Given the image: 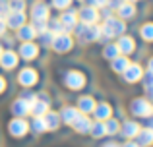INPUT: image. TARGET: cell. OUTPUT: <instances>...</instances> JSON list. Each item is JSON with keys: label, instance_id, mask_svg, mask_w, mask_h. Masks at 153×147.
<instances>
[{"label": "cell", "instance_id": "6da1fadb", "mask_svg": "<svg viewBox=\"0 0 153 147\" xmlns=\"http://www.w3.org/2000/svg\"><path fill=\"white\" fill-rule=\"evenodd\" d=\"M76 35L82 43H87V41H97L101 37V27L95 25V23H76Z\"/></svg>", "mask_w": 153, "mask_h": 147}, {"label": "cell", "instance_id": "7a4b0ae2", "mask_svg": "<svg viewBox=\"0 0 153 147\" xmlns=\"http://www.w3.org/2000/svg\"><path fill=\"white\" fill-rule=\"evenodd\" d=\"M124 29H126V25H124V19L120 18H107L105 19V25L101 27V35H105V37H114V35H122Z\"/></svg>", "mask_w": 153, "mask_h": 147}, {"label": "cell", "instance_id": "3957f363", "mask_svg": "<svg viewBox=\"0 0 153 147\" xmlns=\"http://www.w3.org/2000/svg\"><path fill=\"white\" fill-rule=\"evenodd\" d=\"M132 114H136V116H151L153 114V105L149 101H146V99H136V101H132V106H130Z\"/></svg>", "mask_w": 153, "mask_h": 147}, {"label": "cell", "instance_id": "277c9868", "mask_svg": "<svg viewBox=\"0 0 153 147\" xmlns=\"http://www.w3.org/2000/svg\"><path fill=\"white\" fill-rule=\"evenodd\" d=\"M52 49L56 52H66V50L72 49V37L66 33H60V35H54V41H52Z\"/></svg>", "mask_w": 153, "mask_h": 147}, {"label": "cell", "instance_id": "5b68a950", "mask_svg": "<svg viewBox=\"0 0 153 147\" xmlns=\"http://www.w3.org/2000/svg\"><path fill=\"white\" fill-rule=\"evenodd\" d=\"M66 85L70 87V89H82V87L85 85V75L82 72L72 70V72L66 74Z\"/></svg>", "mask_w": 153, "mask_h": 147}, {"label": "cell", "instance_id": "8992f818", "mask_svg": "<svg viewBox=\"0 0 153 147\" xmlns=\"http://www.w3.org/2000/svg\"><path fill=\"white\" fill-rule=\"evenodd\" d=\"M4 23H6V27L19 29V27L25 23V14H23V12H10V14L4 18Z\"/></svg>", "mask_w": 153, "mask_h": 147}, {"label": "cell", "instance_id": "52a82bcc", "mask_svg": "<svg viewBox=\"0 0 153 147\" xmlns=\"http://www.w3.org/2000/svg\"><path fill=\"white\" fill-rule=\"evenodd\" d=\"M49 6H47L45 2H37L33 8H31V18H33V21H47L49 19Z\"/></svg>", "mask_w": 153, "mask_h": 147}, {"label": "cell", "instance_id": "ba28073f", "mask_svg": "<svg viewBox=\"0 0 153 147\" xmlns=\"http://www.w3.org/2000/svg\"><path fill=\"white\" fill-rule=\"evenodd\" d=\"M79 19H82V23H95L99 19L97 8H93V6L82 8V10H79Z\"/></svg>", "mask_w": 153, "mask_h": 147}, {"label": "cell", "instance_id": "9c48e42d", "mask_svg": "<svg viewBox=\"0 0 153 147\" xmlns=\"http://www.w3.org/2000/svg\"><path fill=\"white\" fill-rule=\"evenodd\" d=\"M124 78H126V81H130V83H134V81H138V79H142V68H140L138 64H128V68L124 70Z\"/></svg>", "mask_w": 153, "mask_h": 147}, {"label": "cell", "instance_id": "30bf717a", "mask_svg": "<svg viewBox=\"0 0 153 147\" xmlns=\"http://www.w3.org/2000/svg\"><path fill=\"white\" fill-rule=\"evenodd\" d=\"M10 134L12 136H16V137H22L23 134L27 132V122L25 120H22V118H16V120H12L10 122Z\"/></svg>", "mask_w": 153, "mask_h": 147}, {"label": "cell", "instance_id": "8fae6325", "mask_svg": "<svg viewBox=\"0 0 153 147\" xmlns=\"http://www.w3.org/2000/svg\"><path fill=\"white\" fill-rule=\"evenodd\" d=\"M35 81H37V72H35V70L25 68V70H22V72H19V83H22V85L31 87Z\"/></svg>", "mask_w": 153, "mask_h": 147}, {"label": "cell", "instance_id": "7c38bea8", "mask_svg": "<svg viewBox=\"0 0 153 147\" xmlns=\"http://www.w3.org/2000/svg\"><path fill=\"white\" fill-rule=\"evenodd\" d=\"M12 110H14V114H18V116H25L31 110V103L25 101V99H18V101L14 103V106H12Z\"/></svg>", "mask_w": 153, "mask_h": 147}, {"label": "cell", "instance_id": "4fadbf2b", "mask_svg": "<svg viewBox=\"0 0 153 147\" xmlns=\"http://www.w3.org/2000/svg\"><path fill=\"white\" fill-rule=\"evenodd\" d=\"M93 112H95V118L103 122V120H107V118H111L112 110H111V106H108L107 103H99V105H95Z\"/></svg>", "mask_w": 153, "mask_h": 147}, {"label": "cell", "instance_id": "5bb4252c", "mask_svg": "<svg viewBox=\"0 0 153 147\" xmlns=\"http://www.w3.org/2000/svg\"><path fill=\"white\" fill-rule=\"evenodd\" d=\"M19 54H22V58H25V60H31V58L37 56V45H33L31 41L23 43L22 49H19Z\"/></svg>", "mask_w": 153, "mask_h": 147}, {"label": "cell", "instance_id": "9a60e30c", "mask_svg": "<svg viewBox=\"0 0 153 147\" xmlns=\"http://www.w3.org/2000/svg\"><path fill=\"white\" fill-rule=\"evenodd\" d=\"M60 23L64 25V29H72V27H76V23H78V16H76V12H64V14L60 16Z\"/></svg>", "mask_w": 153, "mask_h": 147}, {"label": "cell", "instance_id": "2e32d148", "mask_svg": "<svg viewBox=\"0 0 153 147\" xmlns=\"http://www.w3.org/2000/svg\"><path fill=\"white\" fill-rule=\"evenodd\" d=\"M72 126H74L78 132H89V128H91V120L85 116V114H79V116L76 118L74 122H72Z\"/></svg>", "mask_w": 153, "mask_h": 147}, {"label": "cell", "instance_id": "e0dca14e", "mask_svg": "<svg viewBox=\"0 0 153 147\" xmlns=\"http://www.w3.org/2000/svg\"><path fill=\"white\" fill-rule=\"evenodd\" d=\"M19 39H22V41H33V37L35 35H37V31H35V27L33 25H27V23H23L22 27H19Z\"/></svg>", "mask_w": 153, "mask_h": 147}, {"label": "cell", "instance_id": "ac0fdd59", "mask_svg": "<svg viewBox=\"0 0 153 147\" xmlns=\"http://www.w3.org/2000/svg\"><path fill=\"white\" fill-rule=\"evenodd\" d=\"M118 16H120V19H126V18H134V14H136V6H134V2H124L122 6L118 8Z\"/></svg>", "mask_w": 153, "mask_h": 147}, {"label": "cell", "instance_id": "d6986e66", "mask_svg": "<svg viewBox=\"0 0 153 147\" xmlns=\"http://www.w3.org/2000/svg\"><path fill=\"white\" fill-rule=\"evenodd\" d=\"M43 120H45L47 130H56V128H58V124H60V116H58L56 112H47V114H43Z\"/></svg>", "mask_w": 153, "mask_h": 147}, {"label": "cell", "instance_id": "ffe728a7", "mask_svg": "<svg viewBox=\"0 0 153 147\" xmlns=\"http://www.w3.org/2000/svg\"><path fill=\"white\" fill-rule=\"evenodd\" d=\"M93 109H95V101L91 97H82L79 99V103H78V110L79 112L87 114V112H93Z\"/></svg>", "mask_w": 153, "mask_h": 147}, {"label": "cell", "instance_id": "44dd1931", "mask_svg": "<svg viewBox=\"0 0 153 147\" xmlns=\"http://www.w3.org/2000/svg\"><path fill=\"white\" fill-rule=\"evenodd\" d=\"M136 137H138V145H151L153 143V130H149V128L140 130Z\"/></svg>", "mask_w": 153, "mask_h": 147}, {"label": "cell", "instance_id": "7402d4cb", "mask_svg": "<svg viewBox=\"0 0 153 147\" xmlns=\"http://www.w3.org/2000/svg\"><path fill=\"white\" fill-rule=\"evenodd\" d=\"M118 50L122 54H130L132 50H134V39L132 37H120V41H118Z\"/></svg>", "mask_w": 153, "mask_h": 147}, {"label": "cell", "instance_id": "603a6c76", "mask_svg": "<svg viewBox=\"0 0 153 147\" xmlns=\"http://www.w3.org/2000/svg\"><path fill=\"white\" fill-rule=\"evenodd\" d=\"M29 112H33L35 116H43V114L49 112V103L45 101H33L31 103V110Z\"/></svg>", "mask_w": 153, "mask_h": 147}, {"label": "cell", "instance_id": "cb8c5ba5", "mask_svg": "<svg viewBox=\"0 0 153 147\" xmlns=\"http://www.w3.org/2000/svg\"><path fill=\"white\" fill-rule=\"evenodd\" d=\"M138 132H140V126L136 122H124V126H122V136L124 137H136Z\"/></svg>", "mask_w": 153, "mask_h": 147}, {"label": "cell", "instance_id": "d4e9b609", "mask_svg": "<svg viewBox=\"0 0 153 147\" xmlns=\"http://www.w3.org/2000/svg\"><path fill=\"white\" fill-rule=\"evenodd\" d=\"M0 64H2L4 68H14V66L18 64V56H16L14 52H2V56H0Z\"/></svg>", "mask_w": 153, "mask_h": 147}, {"label": "cell", "instance_id": "484cf974", "mask_svg": "<svg viewBox=\"0 0 153 147\" xmlns=\"http://www.w3.org/2000/svg\"><path fill=\"white\" fill-rule=\"evenodd\" d=\"M78 116H79V112L74 109V106H66V109L62 110V120L66 122V124H72Z\"/></svg>", "mask_w": 153, "mask_h": 147}, {"label": "cell", "instance_id": "4316f807", "mask_svg": "<svg viewBox=\"0 0 153 147\" xmlns=\"http://www.w3.org/2000/svg\"><path fill=\"white\" fill-rule=\"evenodd\" d=\"M128 64H130L128 58L120 54V56H116L114 60H112V70H114V72H124V70L128 68Z\"/></svg>", "mask_w": 153, "mask_h": 147}, {"label": "cell", "instance_id": "83f0119b", "mask_svg": "<svg viewBox=\"0 0 153 147\" xmlns=\"http://www.w3.org/2000/svg\"><path fill=\"white\" fill-rule=\"evenodd\" d=\"M89 132H91V136L93 137H103L105 134H107V130H105V122H95V124H91V128H89Z\"/></svg>", "mask_w": 153, "mask_h": 147}, {"label": "cell", "instance_id": "f1b7e54d", "mask_svg": "<svg viewBox=\"0 0 153 147\" xmlns=\"http://www.w3.org/2000/svg\"><path fill=\"white\" fill-rule=\"evenodd\" d=\"M103 54L107 58H111V60H114L116 56H120V50H118V47H116V45H107V49L103 50Z\"/></svg>", "mask_w": 153, "mask_h": 147}, {"label": "cell", "instance_id": "f546056e", "mask_svg": "<svg viewBox=\"0 0 153 147\" xmlns=\"http://www.w3.org/2000/svg\"><path fill=\"white\" fill-rule=\"evenodd\" d=\"M47 27H49V31H51V33H54V35H60V33L66 31V29H64V25L60 23V19H52L51 25H47Z\"/></svg>", "mask_w": 153, "mask_h": 147}, {"label": "cell", "instance_id": "4dcf8cb0", "mask_svg": "<svg viewBox=\"0 0 153 147\" xmlns=\"http://www.w3.org/2000/svg\"><path fill=\"white\" fill-rule=\"evenodd\" d=\"M142 37L146 41H153V23H143L142 25Z\"/></svg>", "mask_w": 153, "mask_h": 147}, {"label": "cell", "instance_id": "1f68e13d", "mask_svg": "<svg viewBox=\"0 0 153 147\" xmlns=\"http://www.w3.org/2000/svg\"><path fill=\"white\" fill-rule=\"evenodd\" d=\"M105 130H107V134H116V132H118V122L112 120V118H107V122H105Z\"/></svg>", "mask_w": 153, "mask_h": 147}, {"label": "cell", "instance_id": "d6a6232c", "mask_svg": "<svg viewBox=\"0 0 153 147\" xmlns=\"http://www.w3.org/2000/svg\"><path fill=\"white\" fill-rule=\"evenodd\" d=\"M10 10L12 12H23L25 10V0H10Z\"/></svg>", "mask_w": 153, "mask_h": 147}, {"label": "cell", "instance_id": "836d02e7", "mask_svg": "<svg viewBox=\"0 0 153 147\" xmlns=\"http://www.w3.org/2000/svg\"><path fill=\"white\" fill-rule=\"evenodd\" d=\"M10 12V0H0V19H4Z\"/></svg>", "mask_w": 153, "mask_h": 147}, {"label": "cell", "instance_id": "e575fe53", "mask_svg": "<svg viewBox=\"0 0 153 147\" xmlns=\"http://www.w3.org/2000/svg\"><path fill=\"white\" fill-rule=\"evenodd\" d=\"M33 130H35V132H45V130H47L43 116H35V120H33Z\"/></svg>", "mask_w": 153, "mask_h": 147}, {"label": "cell", "instance_id": "d590c367", "mask_svg": "<svg viewBox=\"0 0 153 147\" xmlns=\"http://www.w3.org/2000/svg\"><path fill=\"white\" fill-rule=\"evenodd\" d=\"M70 4H72V0H52V6L58 8V10H66Z\"/></svg>", "mask_w": 153, "mask_h": 147}, {"label": "cell", "instance_id": "8d00e7d4", "mask_svg": "<svg viewBox=\"0 0 153 147\" xmlns=\"http://www.w3.org/2000/svg\"><path fill=\"white\" fill-rule=\"evenodd\" d=\"M124 2H126V0H108V2H107V8H111V10H118Z\"/></svg>", "mask_w": 153, "mask_h": 147}, {"label": "cell", "instance_id": "74e56055", "mask_svg": "<svg viewBox=\"0 0 153 147\" xmlns=\"http://www.w3.org/2000/svg\"><path fill=\"white\" fill-rule=\"evenodd\" d=\"M52 41H54V33H51V31L47 29L45 33H43V43H45V45H52Z\"/></svg>", "mask_w": 153, "mask_h": 147}, {"label": "cell", "instance_id": "f35d334b", "mask_svg": "<svg viewBox=\"0 0 153 147\" xmlns=\"http://www.w3.org/2000/svg\"><path fill=\"white\" fill-rule=\"evenodd\" d=\"M143 83H146V89H153V72H147V74H146Z\"/></svg>", "mask_w": 153, "mask_h": 147}, {"label": "cell", "instance_id": "ab89813d", "mask_svg": "<svg viewBox=\"0 0 153 147\" xmlns=\"http://www.w3.org/2000/svg\"><path fill=\"white\" fill-rule=\"evenodd\" d=\"M107 2H108V0H89V4L93 8H105V6H107Z\"/></svg>", "mask_w": 153, "mask_h": 147}, {"label": "cell", "instance_id": "60d3db41", "mask_svg": "<svg viewBox=\"0 0 153 147\" xmlns=\"http://www.w3.org/2000/svg\"><path fill=\"white\" fill-rule=\"evenodd\" d=\"M147 128L153 130V114H151V116H147Z\"/></svg>", "mask_w": 153, "mask_h": 147}, {"label": "cell", "instance_id": "b9f144b4", "mask_svg": "<svg viewBox=\"0 0 153 147\" xmlns=\"http://www.w3.org/2000/svg\"><path fill=\"white\" fill-rule=\"evenodd\" d=\"M4 29H6V23H4V19H0V35L4 33Z\"/></svg>", "mask_w": 153, "mask_h": 147}, {"label": "cell", "instance_id": "7bdbcfd3", "mask_svg": "<svg viewBox=\"0 0 153 147\" xmlns=\"http://www.w3.org/2000/svg\"><path fill=\"white\" fill-rule=\"evenodd\" d=\"M124 147H140V145H138V143H134V141H128V143L124 145Z\"/></svg>", "mask_w": 153, "mask_h": 147}, {"label": "cell", "instance_id": "ee69618b", "mask_svg": "<svg viewBox=\"0 0 153 147\" xmlns=\"http://www.w3.org/2000/svg\"><path fill=\"white\" fill-rule=\"evenodd\" d=\"M103 147H120V145H116L114 141H111V143H107V145H103Z\"/></svg>", "mask_w": 153, "mask_h": 147}, {"label": "cell", "instance_id": "f6af8a7d", "mask_svg": "<svg viewBox=\"0 0 153 147\" xmlns=\"http://www.w3.org/2000/svg\"><path fill=\"white\" fill-rule=\"evenodd\" d=\"M2 91H4V79L0 78V93H2Z\"/></svg>", "mask_w": 153, "mask_h": 147}, {"label": "cell", "instance_id": "bcb514c9", "mask_svg": "<svg viewBox=\"0 0 153 147\" xmlns=\"http://www.w3.org/2000/svg\"><path fill=\"white\" fill-rule=\"evenodd\" d=\"M147 66H149V72H153V58L149 60V64H147Z\"/></svg>", "mask_w": 153, "mask_h": 147}, {"label": "cell", "instance_id": "7dc6e473", "mask_svg": "<svg viewBox=\"0 0 153 147\" xmlns=\"http://www.w3.org/2000/svg\"><path fill=\"white\" fill-rule=\"evenodd\" d=\"M126 2H136V0H126Z\"/></svg>", "mask_w": 153, "mask_h": 147}, {"label": "cell", "instance_id": "c3c4849f", "mask_svg": "<svg viewBox=\"0 0 153 147\" xmlns=\"http://www.w3.org/2000/svg\"><path fill=\"white\" fill-rule=\"evenodd\" d=\"M0 56H2V49H0Z\"/></svg>", "mask_w": 153, "mask_h": 147}]
</instances>
